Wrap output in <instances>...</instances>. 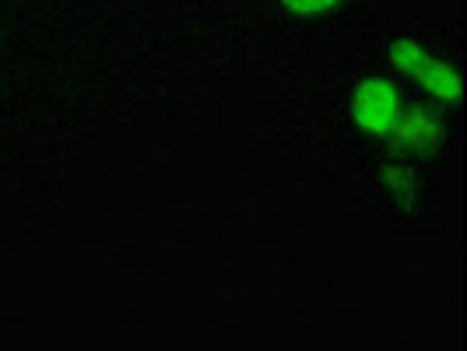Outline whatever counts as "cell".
<instances>
[{
	"label": "cell",
	"mask_w": 467,
	"mask_h": 351,
	"mask_svg": "<svg viewBox=\"0 0 467 351\" xmlns=\"http://www.w3.org/2000/svg\"><path fill=\"white\" fill-rule=\"evenodd\" d=\"M400 109H404L400 92L387 77H366L351 95V117L369 134H394Z\"/></svg>",
	"instance_id": "cell-2"
},
{
	"label": "cell",
	"mask_w": 467,
	"mask_h": 351,
	"mask_svg": "<svg viewBox=\"0 0 467 351\" xmlns=\"http://www.w3.org/2000/svg\"><path fill=\"white\" fill-rule=\"evenodd\" d=\"M394 138L408 140V144H436L440 140V123L425 117L421 109H400L398 123H394Z\"/></svg>",
	"instance_id": "cell-3"
},
{
	"label": "cell",
	"mask_w": 467,
	"mask_h": 351,
	"mask_svg": "<svg viewBox=\"0 0 467 351\" xmlns=\"http://www.w3.org/2000/svg\"><path fill=\"white\" fill-rule=\"evenodd\" d=\"M281 4H285L292 15H306V18H309V15H324V11H334L341 0H281Z\"/></svg>",
	"instance_id": "cell-4"
},
{
	"label": "cell",
	"mask_w": 467,
	"mask_h": 351,
	"mask_svg": "<svg viewBox=\"0 0 467 351\" xmlns=\"http://www.w3.org/2000/svg\"><path fill=\"white\" fill-rule=\"evenodd\" d=\"M390 60L398 64L415 85H421L429 95H436V98H446V102H457L461 92H464V81H461V70L453 67V64H446L440 57H432V53H425L419 43H411V39H400L394 43L390 49Z\"/></svg>",
	"instance_id": "cell-1"
}]
</instances>
